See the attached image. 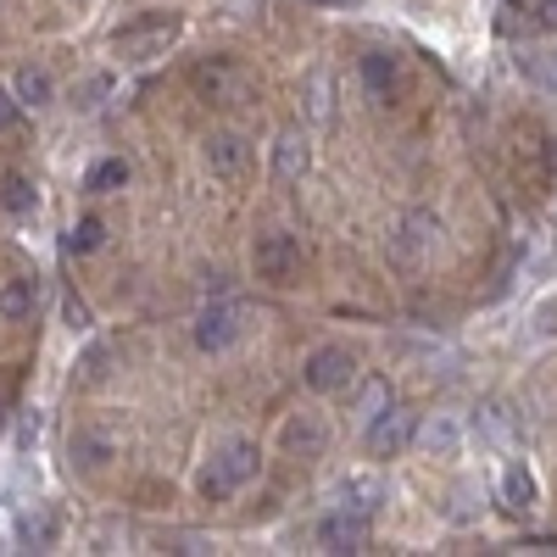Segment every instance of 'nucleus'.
<instances>
[{
    "label": "nucleus",
    "instance_id": "f257e3e1",
    "mask_svg": "<svg viewBox=\"0 0 557 557\" xmlns=\"http://www.w3.org/2000/svg\"><path fill=\"white\" fill-rule=\"evenodd\" d=\"M257 469H262V451H257V441H246V435H228V441L212 451L207 474H201V496H207V502H228L235 491H246V485L257 480Z\"/></svg>",
    "mask_w": 557,
    "mask_h": 557
},
{
    "label": "nucleus",
    "instance_id": "f03ea898",
    "mask_svg": "<svg viewBox=\"0 0 557 557\" xmlns=\"http://www.w3.org/2000/svg\"><path fill=\"white\" fill-rule=\"evenodd\" d=\"M173 39H178V17L173 12H146V17H134V23H123L112 34V51L123 62H151V57L168 51Z\"/></svg>",
    "mask_w": 557,
    "mask_h": 557
},
{
    "label": "nucleus",
    "instance_id": "7ed1b4c3",
    "mask_svg": "<svg viewBox=\"0 0 557 557\" xmlns=\"http://www.w3.org/2000/svg\"><path fill=\"white\" fill-rule=\"evenodd\" d=\"M240 335H246V307H240L235 296H212V301L196 312V346H201L207 357L240 346Z\"/></svg>",
    "mask_w": 557,
    "mask_h": 557
},
{
    "label": "nucleus",
    "instance_id": "20e7f679",
    "mask_svg": "<svg viewBox=\"0 0 557 557\" xmlns=\"http://www.w3.org/2000/svg\"><path fill=\"white\" fill-rule=\"evenodd\" d=\"M441 218L435 212H407L396 228H391V257L401 262V268H424L435 251H441Z\"/></svg>",
    "mask_w": 557,
    "mask_h": 557
},
{
    "label": "nucleus",
    "instance_id": "39448f33",
    "mask_svg": "<svg viewBox=\"0 0 557 557\" xmlns=\"http://www.w3.org/2000/svg\"><path fill=\"white\" fill-rule=\"evenodd\" d=\"M251 268H257V278H268V285H296L301 240L285 235V228H268V235H257V246H251Z\"/></svg>",
    "mask_w": 557,
    "mask_h": 557
},
{
    "label": "nucleus",
    "instance_id": "423d86ee",
    "mask_svg": "<svg viewBox=\"0 0 557 557\" xmlns=\"http://www.w3.org/2000/svg\"><path fill=\"white\" fill-rule=\"evenodd\" d=\"M357 380V357L346 346H318L307 362H301V385L318 391V396H330V391H346Z\"/></svg>",
    "mask_w": 557,
    "mask_h": 557
},
{
    "label": "nucleus",
    "instance_id": "0eeeda50",
    "mask_svg": "<svg viewBox=\"0 0 557 557\" xmlns=\"http://www.w3.org/2000/svg\"><path fill=\"white\" fill-rule=\"evenodd\" d=\"M368 530H374V519L335 502V513L318 519V552H362L368 546Z\"/></svg>",
    "mask_w": 557,
    "mask_h": 557
},
{
    "label": "nucleus",
    "instance_id": "6e6552de",
    "mask_svg": "<svg viewBox=\"0 0 557 557\" xmlns=\"http://www.w3.org/2000/svg\"><path fill=\"white\" fill-rule=\"evenodd\" d=\"M207 168H212V178H223V184H240V178L251 173V146H246V134H235V128L207 134Z\"/></svg>",
    "mask_w": 557,
    "mask_h": 557
},
{
    "label": "nucleus",
    "instance_id": "1a4fd4ad",
    "mask_svg": "<svg viewBox=\"0 0 557 557\" xmlns=\"http://www.w3.org/2000/svg\"><path fill=\"white\" fill-rule=\"evenodd\" d=\"M412 412H401V407H380L374 418H368V451L374 457H401L407 446H412Z\"/></svg>",
    "mask_w": 557,
    "mask_h": 557
},
{
    "label": "nucleus",
    "instance_id": "9d476101",
    "mask_svg": "<svg viewBox=\"0 0 557 557\" xmlns=\"http://www.w3.org/2000/svg\"><path fill=\"white\" fill-rule=\"evenodd\" d=\"M307 168H312L307 134H301V128H278V139H273V178H278V184H296Z\"/></svg>",
    "mask_w": 557,
    "mask_h": 557
},
{
    "label": "nucleus",
    "instance_id": "9b49d317",
    "mask_svg": "<svg viewBox=\"0 0 557 557\" xmlns=\"http://www.w3.org/2000/svg\"><path fill=\"white\" fill-rule=\"evenodd\" d=\"M412 441H418V451H430V457H457V446H462V424L451 412H430L424 424L412 430Z\"/></svg>",
    "mask_w": 557,
    "mask_h": 557
},
{
    "label": "nucleus",
    "instance_id": "f8f14e48",
    "mask_svg": "<svg viewBox=\"0 0 557 557\" xmlns=\"http://www.w3.org/2000/svg\"><path fill=\"white\" fill-rule=\"evenodd\" d=\"M190 84L201 89L207 101H235L240 89H246V78H240V67H235V62H201V67L190 73Z\"/></svg>",
    "mask_w": 557,
    "mask_h": 557
},
{
    "label": "nucleus",
    "instance_id": "ddd939ff",
    "mask_svg": "<svg viewBox=\"0 0 557 557\" xmlns=\"http://www.w3.org/2000/svg\"><path fill=\"white\" fill-rule=\"evenodd\" d=\"M278 441H285V451H290V457H323V451H330V430H323V418H312V412L290 418Z\"/></svg>",
    "mask_w": 557,
    "mask_h": 557
},
{
    "label": "nucleus",
    "instance_id": "4468645a",
    "mask_svg": "<svg viewBox=\"0 0 557 557\" xmlns=\"http://www.w3.org/2000/svg\"><path fill=\"white\" fill-rule=\"evenodd\" d=\"M496 496H502L507 513H530L535 496H541V485H535V474L524 469V462H507V469H502V485H496Z\"/></svg>",
    "mask_w": 557,
    "mask_h": 557
},
{
    "label": "nucleus",
    "instance_id": "2eb2a0df",
    "mask_svg": "<svg viewBox=\"0 0 557 557\" xmlns=\"http://www.w3.org/2000/svg\"><path fill=\"white\" fill-rule=\"evenodd\" d=\"M112 435L107 430H78L73 435V469H84V474H101L107 462H112Z\"/></svg>",
    "mask_w": 557,
    "mask_h": 557
},
{
    "label": "nucleus",
    "instance_id": "dca6fc26",
    "mask_svg": "<svg viewBox=\"0 0 557 557\" xmlns=\"http://www.w3.org/2000/svg\"><path fill=\"white\" fill-rule=\"evenodd\" d=\"M335 496H341V507H357V513H368V519L385 507V485L368 480V474H346V480L335 485Z\"/></svg>",
    "mask_w": 557,
    "mask_h": 557
},
{
    "label": "nucleus",
    "instance_id": "f3484780",
    "mask_svg": "<svg viewBox=\"0 0 557 557\" xmlns=\"http://www.w3.org/2000/svg\"><path fill=\"white\" fill-rule=\"evenodd\" d=\"M480 441H485V446H513V441H519V418H513V407H507V401L480 407Z\"/></svg>",
    "mask_w": 557,
    "mask_h": 557
},
{
    "label": "nucleus",
    "instance_id": "a211bd4d",
    "mask_svg": "<svg viewBox=\"0 0 557 557\" xmlns=\"http://www.w3.org/2000/svg\"><path fill=\"white\" fill-rule=\"evenodd\" d=\"M17 107H51L57 101V78L45 67H17V84H12Z\"/></svg>",
    "mask_w": 557,
    "mask_h": 557
},
{
    "label": "nucleus",
    "instance_id": "6ab92c4d",
    "mask_svg": "<svg viewBox=\"0 0 557 557\" xmlns=\"http://www.w3.org/2000/svg\"><path fill=\"white\" fill-rule=\"evenodd\" d=\"M17 541L34 546V552H51V546H57V513H51V507H34V513H23V519H17Z\"/></svg>",
    "mask_w": 557,
    "mask_h": 557
},
{
    "label": "nucleus",
    "instance_id": "aec40b11",
    "mask_svg": "<svg viewBox=\"0 0 557 557\" xmlns=\"http://www.w3.org/2000/svg\"><path fill=\"white\" fill-rule=\"evenodd\" d=\"M519 73H524L535 89L557 96V51H552V45H535V51H524V57H519Z\"/></svg>",
    "mask_w": 557,
    "mask_h": 557
},
{
    "label": "nucleus",
    "instance_id": "412c9836",
    "mask_svg": "<svg viewBox=\"0 0 557 557\" xmlns=\"http://www.w3.org/2000/svg\"><path fill=\"white\" fill-rule=\"evenodd\" d=\"M34 278H7V285H0V318L7 323H23V318H34Z\"/></svg>",
    "mask_w": 557,
    "mask_h": 557
},
{
    "label": "nucleus",
    "instance_id": "4be33fe9",
    "mask_svg": "<svg viewBox=\"0 0 557 557\" xmlns=\"http://www.w3.org/2000/svg\"><path fill=\"white\" fill-rule=\"evenodd\" d=\"M357 73H362V84H368V96H380V101L396 89V57H385V51H368Z\"/></svg>",
    "mask_w": 557,
    "mask_h": 557
},
{
    "label": "nucleus",
    "instance_id": "5701e85b",
    "mask_svg": "<svg viewBox=\"0 0 557 557\" xmlns=\"http://www.w3.org/2000/svg\"><path fill=\"white\" fill-rule=\"evenodd\" d=\"M123 184H128V162H123V157H107V162L89 168L84 190H89V196H112V190H123Z\"/></svg>",
    "mask_w": 557,
    "mask_h": 557
},
{
    "label": "nucleus",
    "instance_id": "b1692460",
    "mask_svg": "<svg viewBox=\"0 0 557 557\" xmlns=\"http://www.w3.org/2000/svg\"><path fill=\"white\" fill-rule=\"evenodd\" d=\"M101 246H107V223H101L96 212L78 218V223L67 228V251H73V257H89V251H101Z\"/></svg>",
    "mask_w": 557,
    "mask_h": 557
},
{
    "label": "nucleus",
    "instance_id": "393cba45",
    "mask_svg": "<svg viewBox=\"0 0 557 557\" xmlns=\"http://www.w3.org/2000/svg\"><path fill=\"white\" fill-rule=\"evenodd\" d=\"M0 207H7L12 218H28L34 212V184L23 173H7V178H0Z\"/></svg>",
    "mask_w": 557,
    "mask_h": 557
},
{
    "label": "nucleus",
    "instance_id": "a878e982",
    "mask_svg": "<svg viewBox=\"0 0 557 557\" xmlns=\"http://www.w3.org/2000/svg\"><path fill=\"white\" fill-rule=\"evenodd\" d=\"M330 89H335V78H330V73H312V78H307V112H312L318 123H330V117H335Z\"/></svg>",
    "mask_w": 557,
    "mask_h": 557
},
{
    "label": "nucleus",
    "instance_id": "bb28decb",
    "mask_svg": "<svg viewBox=\"0 0 557 557\" xmlns=\"http://www.w3.org/2000/svg\"><path fill=\"white\" fill-rule=\"evenodd\" d=\"M380 407H391V391L374 380V385H362V418H374Z\"/></svg>",
    "mask_w": 557,
    "mask_h": 557
},
{
    "label": "nucleus",
    "instance_id": "cd10ccee",
    "mask_svg": "<svg viewBox=\"0 0 557 557\" xmlns=\"http://www.w3.org/2000/svg\"><path fill=\"white\" fill-rule=\"evenodd\" d=\"M23 123V107H17V96H7V89H0V134H12Z\"/></svg>",
    "mask_w": 557,
    "mask_h": 557
},
{
    "label": "nucleus",
    "instance_id": "c85d7f7f",
    "mask_svg": "<svg viewBox=\"0 0 557 557\" xmlns=\"http://www.w3.org/2000/svg\"><path fill=\"white\" fill-rule=\"evenodd\" d=\"M107 89H112L107 78H89V84L78 89V107H101V96H107Z\"/></svg>",
    "mask_w": 557,
    "mask_h": 557
},
{
    "label": "nucleus",
    "instance_id": "c756f323",
    "mask_svg": "<svg viewBox=\"0 0 557 557\" xmlns=\"http://www.w3.org/2000/svg\"><path fill=\"white\" fill-rule=\"evenodd\" d=\"M84 374H89V380H101V374H107V346H96V351L84 357Z\"/></svg>",
    "mask_w": 557,
    "mask_h": 557
},
{
    "label": "nucleus",
    "instance_id": "7c9ffc66",
    "mask_svg": "<svg viewBox=\"0 0 557 557\" xmlns=\"http://www.w3.org/2000/svg\"><path fill=\"white\" fill-rule=\"evenodd\" d=\"M535 23L541 28H557V0H535Z\"/></svg>",
    "mask_w": 557,
    "mask_h": 557
},
{
    "label": "nucleus",
    "instance_id": "2f4dec72",
    "mask_svg": "<svg viewBox=\"0 0 557 557\" xmlns=\"http://www.w3.org/2000/svg\"><path fill=\"white\" fill-rule=\"evenodd\" d=\"M67 323H73V330H89V312H84V301H73V296H67Z\"/></svg>",
    "mask_w": 557,
    "mask_h": 557
},
{
    "label": "nucleus",
    "instance_id": "473e14b6",
    "mask_svg": "<svg viewBox=\"0 0 557 557\" xmlns=\"http://www.w3.org/2000/svg\"><path fill=\"white\" fill-rule=\"evenodd\" d=\"M307 7H357V0H307Z\"/></svg>",
    "mask_w": 557,
    "mask_h": 557
},
{
    "label": "nucleus",
    "instance_id": "72a5a7b5",
    "mask_svg": "<svg viewBox=\"0 0 557 557\" xmlns=\"http://www.w3.org/2000/svg\"><path fill=\"white\" fill-rule=\"evenodd\" d=\"M0 430H7V407H0Z\"/></svg>",
    "mask_w": 557,
    "mask_h": 557
}]
</instances>
